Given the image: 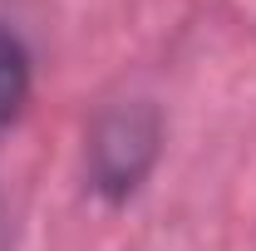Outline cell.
Segmentation results:
<instances>
[{
  "label": "cell",
  "mask_w": 256,
  "mask_h": 251,
  "mask_svg": "<svg viewBox=\"0 0 256 251\" xmlns=\"http://www.w3.org/2000/svg\"><path fill=\"white\" fill-rule=\"evenodd\" d=\"M162 158V114L148 98L108 104L84 138V182L98 202L118 207L153 178Z\"/></svg>",
  "instance_id": "obj_1"
},
{
  "label": "cell",
  "mask_w": 256,
  "mask_h": 251,
  "mask_svg": "<svg viewBox=\"0 0 256 251\" xmlns=\"http://www.w3.org/2000/svg\"><path fill=\"white\" fill-rule=\"evenodd\" d=\"M30 84H34V64H30L25 40L10 25H0V143L20 124V114L30 104Z\"/></svg>",
  "instance_id": "obj_2"
},
{
  "label": "cell",
  "mask_w": 256,
  "mask_h": 251,
  "mask_svg": "<svg viewBox=\"0 0 256 251\" xmlns=\"http://www.w3.org/2000/svg\"><path fill=\"white\" fill-rule=\"evenodd\" d=\"M10 246V212H5V202H0V251Z\"/></svg>",
  "instance_id": "obj_3"
}]
</instances>
